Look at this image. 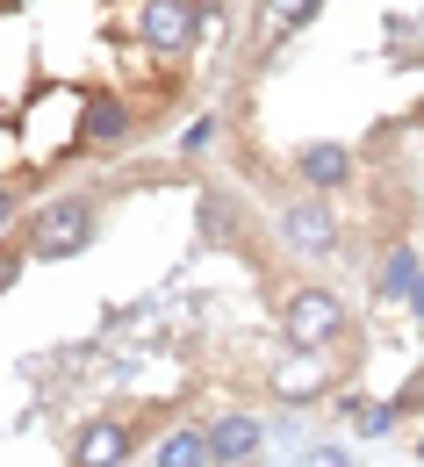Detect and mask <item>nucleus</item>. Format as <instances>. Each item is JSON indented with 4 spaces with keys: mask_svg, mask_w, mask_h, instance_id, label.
<instances>
[{
    "mask_svg": "<svg viewBox=\"0 0 424 467\" xmlns=\"http://www.w3.org/2000/svg\"><path fill=\"white\" fill-rule=\"evenodd\" d=\"M295 166H303L309 187H338V180H353V151L346 144H309Z\"/></svg>",
    "mask_w": 424,
    "mask_h": 467,
    "instance_id": "obj_7",
    "label": "nucleus"
},
{
    "mask_svg": "<svg viewBox=\"0 0 424 467\" xmlns=\"http://www.w3.org/2000/svg\"><path fill=\"white\" fill-rule=\"evenodd\" d=\"M418 461H424V446H418Z\"/></svg>",
    "mask_w": 424,
    "mask_h": 467,
    "instance_id": "obj_18",
    "label": "nucleus"
},
{
    "mask_svg": "<svg viewBox=\"0 0 424 467\" xmlns=\"http://www.w3.org/2000/svg\"><path fill=\"white\" fill-rule=\"evenodd\" d=\"M418 288V259H410V252H388V259H381V295H410Z\"/></svg>",
    "mask_w": 424,
    "mask_h": 467,
    "instance_id": "obj_11",
    "label": "nucleus"
},
{
    "mask_svg": "<svg viewBox=\"0 0 424 467\" xmlns=\"http://www.w3.org/2000/svg\"><path fill=\"white\" fill-rule=\"evenodd\" d=\"M324 0H266L259 7V44H281V36H295L309 15H316Z\"/></svg>",
    "mask_w": 424,
    "mask_h": 467,
    "instance_id": "obj_8",
    "label": "nucleus"
},
{
    "mask_svg": "<svg viewBox=\"0 0 424 467\" xmlns=\"http://www.w3.org/2000/svg\"><path fill=\"white\" fill-rule=\"evenodd\" d=\"M122 461H129V431L116 417H101V424H87L72 439V467H122Z\"/></svg>",
    "mask_w": 424,
    "mask_h": 467,
    "instance_id": "obj_5",
    "label": "nucleus"
},
{
    "mask_svg": "<svg viewBox=\"0 0 424 467\" xmlns=\"http://www.w3.org/2000/svg\"><path fill=\"white\" fill-rule=\"evenodd\" d=\"M410 309H424V281H418V288H410Z\"/></svg>",
    "mask_w": 424,
    "mask_h": 467,
    "instance_id": "obj_17",
    "label": "nucleus"
},
{
    "mask_svg": "<svg viewBox=\"0 0 424 467\" xmlns=\"http://www.w3.org/2000/svg\"><path fill=\"white\" fill-rule=\"evenodd\" d=\"M122 130H129V109H122V101H109V94H101V101L87 109V137H94V144H116Z\"/></svg>",
    "mask_w": 424,
    "mask_h": 467,
    "instance_id": "obj_10",
    "label": "nucleus"
},
{
    "mask_svg": "<svg viewBox=\"0 0 424 467\" xmlns=\"http://www.w3.org/2000/svg\"><path fill=\"white\" fill-rule=\"evenodd\" d=\"M202 231H231V209L223 202H202Z\"/></svg>",
    "mask_w": 424,
    "mask_h": 467,
    "instance_id": "obj_13",
    "label": "nucleus"
},
{
    "mask_svg": "<svg viewBox=\"0 0 424 467\" xmlns=\"http://www.w3.org/2000/svg\"><path fill=\"white\" fill-rule=\"evenodd\" d=\"M15 274H22V259H15V252H0V288H7Z\"/></svg>",
    "mask_w": 424,
    "mask_h": 467,
    "instance_id": "obj_14",
    "label": "nucleus"
},
{
    "mask_svg": "<svg viewBox=\"0 0 424 467\" xmlns=\"http://www.w3.org/2000/svg\"><path fill=\"white\" fill-rule=\"evenodd\" d=\"M101 231V216H94V202L87 194H65L51 202L44 216H36V231H29V259H72V252H87Z\"/></svg>",
    "mask_w": 424,
    "mask_h": 467,
    "instance_id": "obj_1",
    "label": "nucleus"
},
{
    "mask_svg": "<svg viewBox=\"0 0 424 467\" xmlns=\"http://www.w3.org/2000/svg\"><path fill=\"white\" fill-rule=\"evenodd\" d=\"M281 231H288V244H303V252H331L338 244V216L324 202H288L281 209Z\"/></svg>",
    "mask_w": 424,
    "mask_h": 467,
    "instance_id": "obj_4",
    "label": "nucleus"
},
{
    "mask_svg": "<svg viewBox=\"0 0 424 467\" xmlns=\"http://www.w3.org/2000/svg\"><path fill=\"white\" fill-rule=\"evenodd\" d=\"M259 439H266V431H259V424H252V417H216V424H209V453H216V461H252V453H259Z\"/></svg>",
    "mask_w": 424,
    "mask_h": 467,
    "instance_id": "obj_6",
    "label": "nucleus"
},
{
    "mask_svg": "<svg viewBox=\"0 0 424 467\" xmlns=\"http://www.w3.org/2000/svg\"><path fill=\"white\" fill-rule=\"evenodd\" d=\"M396 424V403H381V410H360V431H388Z\"/></svg>",
    "mask_w": 424,
    "mask_h": 467,
    "instance_id": "obj_12",
    "label": "nucleus"
},
{
    "mask_svg": "<svg viewBox=\"0 0 424 467\" xmlns=\"http://www.w3.org/2000/svg\"><path fill=\"white\" fill-rule=\"evenodd\" d=\"M346 338V302L331 288H295L288 295V346L295 352H324Z\"/></svg>",
    "mask_w": 424,
    "mask_h": 467,
    "instance_id": "obj_2",
    "label": "nucleus"
},
{
    "mask_svg": "<svg viewBox=\"0 0 424 467\" xmlns=\"http://www.w3.org/2000/svg\"><path fill=\"white\" fill-rule=\"evenodd\" d=\"M202 22H209V15H202L194 0H144V7H137V36H144L159 58H181Z\"/></svg>",
    "mask_w": 424,
    "mask_h": 467,
    "instance_id": "obj_3",
    "label": "nucleus"
},
{
    "mask_svg": "<svg viewBox=\"0 0 424 467\" xmlns=\"http://www.w3.org/2000/svg\"><path fill=\"white\" fill-rule=\"evenodd\" d=\"M209 461H216V453H209V431H173L151 467H209Z\"/></svg>",
    "mask_w": 424,
    "mask_h": 467,
    "instance_id": "obj_9",
    "label": "nucleus"
},
{
    "mask_svg": "<svg viewBox=\"0 0 424 467\" xmlns=\"http://www.w3.org/2000/svg\"><path fill=\"white\" fill-rule=\"evenodd\" d=\"M309 467H346V453H338V446H324V453H316Z\"/></svg>",
    "mask_w": 424,
    "mask_h": 467,
    "instance_id": "obj_15",
    "label": "nucleus"
},
{
    "mask_svg": "<svg viewBox=\"0 0 424 467\" xmlns=\"http://www.w3.org/2000/svg\"><path fill=\"white\" fill-rule=\"evenodd\" d=\"M7 216H15V194H7V187H0V231H7Z\"/></svg>",
    "mask_w": 424,
    "mask_h": 467,
    "instance_id": "obj_16",
    "label": "nucleus"
}]
</instances>
